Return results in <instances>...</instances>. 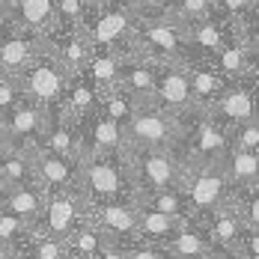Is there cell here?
I'll use <instances>...</instances> for the list:
<instances>
[{
    "mask_svg": "<svg viewBox=\"0 0 259 259\" xmlns=\"http://www.w3.org/2000/svg\"><path fill=\"white\" fill-rule=\"evenodd\" d=\"M12 6H15V0H0V15H12Z\"/></svg>",
    "mask_w": 259,
    "mask_h": 259,
    "instance_id": "cell-33",
    "label": "cell"
},
{
    "mask_svg": "<svg viewBox=\"0 0 259 259\" xmlns=\"http://www.w3.org/2000/svg\"><path fill=\"white\" fill-rule=\"evenodd\" d=\"M167 0H128V9L134 18H146V15H161Z\"/></svg>",
    "mask_w": 259,
    "mask_h": 259,
    "instance_id": "cell-31",
    "label": "cell"
},
{
    "mask_svg": "<svg viewBox=\"0 0 259 259\" xmlns=\"http://www.w3.org/2000/svg\"><path fill=\"white\" fill-rule=\"evenodd\" d=\"M90 200L80 194V188H66V191H51L45 194V203L39 218L30 224V233L51 235V238H66L72 230H78L87 221Z\"/></svg>",
    "mask_w": 259,
    "mask_h": 259,
    "instance_id": "cell-5",
    "label": "cell"
},
{
    "mask_svg": "<svg viewBox=\"0 0 259 259\" xmlns=\"http://www.w3.org/2000/svg\"><path fill=\"white\" fill-rule=\"evenodd\" d=\"M125 259H173L164 247L158 244H146V241H134L125 247Z\"/></svg>",
    "mask_w": 259,
    "mask_h": 259,
    "instance_id": "cell-30",
    "label": "cell"
},
{
    "mask_svg": "<svg viewBox=\"0 0 259 259\" xmlns=\"http://www.w3.org/2000/svg\"><path fill=\"white\" fill-rule=\"evenodd\" d=\"M0 176L9 182V185L33 182V161H30V152L15 149V146H6V149L0 152Z\"/></svg>",
    "mask_w": 259,
    "mask_h": 259,
    "instance_id": "cell-23",
    "label": "cell"
},
{
    "mask_svg": "<svg viewBox=\"0 0 259 259\" xmlns=\"http://www.w3.org/2000/svg\"><path fill=\"white\" fill-rule=\"evenodd\" d=\"M230 146L238 149H256L259 152V119H247L230 128Z\"/></svg>",
    "mask_w": 259,
    "mask_h": 259,
    "instance_id": "cell-27",
    "label": "cell"
},
{
    "mask_svg": "<svg viewBox=\"0 0 259 259\" xmlns=\"http://www.w3.org/2000/svg\"><path fill=\"white\" fill-rule=\"evenodd\" d=\"M21 99H24V96H21L18 80L12 78V75H3V72H0V116H3L6 110H12Z\"/></svg>",
    "mask_w": 259,
    "mask_h": 259,
    "instance_id": "cell-28",
    "label": "cell"
},
{
    "mask_svg": "<svg viewBox=\"0 0 259 259\" xmlns=\"http://www.w3.org/2000/svg\"><path fill=\"white\" fill-rule=\"evenodd\" d=\"M78 188L90 203H104L116 197H134L125 152L83 155L78 161Z\"/></svg>",
    "mask_w": 259,
    "mask_h": 259,
    "instance_id": "cell-1",
    "label": "cell"
},
{
    "mask_svg": "<svg viewBox=\"0 0 259 259\" xmlns=\"http://www.w3.org/2000/svg\"><path fill=\"white\" fill-rule=\"evenodd\" d=\"M6 30H9V18H6V15H0V33H6Z\"/></svg>",
    "mask_w": 259,
    "mask_h": 259,
    "instance_id": "cell-38",
    "label": "cell"
},
{
    "mask_svg": "<svg viewBox=\"0 0 259 259\" xmlns=\"http://www.w3.org/2000/svg\"><path fill=\"white\" fill-rule=\"evenodd\" d=\"M125 149H176L179 116L161 110L158 104H137L122 125Z\"/></svg>",
    "mask_w": 259,
    "mask_h": 259,
    "instance_id": "cell-4",
    "label": "cell"
},
{
    "mask_svg": "<svg viewBox=\"0 0 259 259\" xmlns=\"http://www.w3.org/2000/svg\"><path fill=\"white\" fill-rule=\"evenodd\" d=\"M164 250L170 253L173 259H197V256H206L214 250V244H211V235L206 233V227L200 224V221H185L176 235L164 244Z\"/></svg>",
    "mask_w": 259,
    "mask_h": 259,
    "instance_id": "cell-14",
    "label": "cell"
},
{
    "mask_svg": "<svg viewBox=\"0 0 259 259\" xmlns=\"http://www.w3.org/2000/svg\"><path fill=\"white\" fill-rule=\"evenodd\" d=\"M122 54L119 51H107V48H93V57L87 60V66L80 69L87 78L96 83L99 96L107 90H116L119 87V72H122Z\"/></svg>",
    "mask_w": 259,
    "mask_h": 259,
    "instance_id": "cell-17",
    "label": "cell"
},
{
    "mask_svg": "<svg viewBox=\"0 0 259 259\" xmlns=\"http://www.w3.org/2000/svg\"><path fill=\"white\" fill-rule=\"evenodd\" d=\"M15 259H66V247H63L60 238L39 235V233L27 230L21 244L15 247Z\"/></svg>",
    "mask_w": 259,
    "mask_h": 259,
    "instance_id": "cell-22",
    "label": "cell"
},
{
    "mask_svg": "<svg viewBox=\"0 0 259 259\" xmlns=\"http://www.w3.org/2000/svg\"><path fill=\"white\" fill-rule=\"evenodd\" d=\"M9 188H12V185H9V182H6V179H3V176H0V200L6 197V191H9Z\"/></svg>",
    "mask_w": 259,
    "mask_h": 259,
    "instance_id": "cell-37",
    "label": "cell"
},
{
    "mask_svg": "<svg viewBox=\"0 0 259 259\" xmlns=\"http://www.w3.org/2000/svg\"><path fill=\"white\" fill-rule=\"evenodd\" d=\"M9 146V137H6V131H3V122H0V152Z\"/></svg>",
    "mask_w": 259,
    "mask_h": 259,
    "instance_id": "cell-36",
    "label": "cell"
},
{
    "mask_svg": "<svg viewBox=\"0 0 259 259\" xmlns=\"http://www.w3.org/2000/svg\"><path fill=\"white\" fill-rule=\"evenodd\" d=\"M30 161H33V182L45 194L78 188V161L75 158L57 155V152L36 146V149H30Z\"/></svg>",
    "mask_w": 259,
    "mask_h": 259,
    "instance_id": "cell-11",
    "label": "cell"
},
{
    "mask_svg": "<svg viewBox=\"0 0 259 259\" xmlns=\"http://www.w3.org/2000/svg\"><path fill=\"white\" fill-rule=\"evenodd\" d=\"M152 104H158L161 110H167L173 116L197 110L194 107V96H191V83H188V63H173V60L158 63Z\"/></svg>",
    "mask_w": 259,
    "mask_h": 259,
    "instance_id": "cell-10",
    "label": "cell"
},
{
    "mask_svg": "<svg viewBox=\"0 0 259 259\" xmlns=\"http://www.w3.org/2000/svg\"><path fill=\"white\" fill-rule=\"evenodd\" d=\"M39 54H42V36L9 27L6 36L0 39V72L18 78Z\"/></svg>",
    "mask_w": 259,
    "mask_h": 259,
    "instance_id": "cell-13",
    "label": "cell"
},
{
    "mask_svg": "<svg viewBox=\"0 0 259 259\" xmlns=\"http://www.w3.org/2000/svg\"><path fill=\"white\" fill-rule=\"evenodd\" d=\"M122 152H125L134 197L179 188L185 161L176 155V149H122Z\"/></svg>",
    "mask_w": 259,
    "mask_h": 259,
    "instance_id": "cell-2",
    "label": "cell"
},
{
    "mask_svg": "<svg viewBox=\"0 0 259 259\" xmlns=\"http://www.w3.org/2000/svg\"><path fill=\"white\" fill-rule=\"evenodd\" d=\"M137 203H146L161 214H170V218H182L188 221V206H185V197H182L179 188H167V191H155V194H146V197H134Z\"/></svg>",
    "mask_w": 259,
    "mask_h": 259,
    "instance_id": "cell-25",
    "label": "cell"
},
{
    "mask_svg": "<svg viewBox=\"0 0 259 259\" xmlns=\"http://www.w3.org/2000/svg\"><path fill=\"white\" fill-rule=\"evenodd\" d=\"M197 259H230L227 253H221V250H211V253H206V256H197Z\"/></svg>",
    "mask_w": 259,
    "mask_h": 259,
    "instance_id": "cell-35",
    "label": "cell"
},
{
    "mask_svg": "<svg viewBox=\"0 0 259 259\" xmlns=\"http://www.w3.org/2000/svg\"><path fill=\"white\" fill-rule=\"evenodd\" d=\"M182 224H185L182 218H170V214H161L146 203H137V241L164 247Z\"/></svg>",
    "mask_w": 259,
    "mask_h": 259,
    "instance_id": "cell-16",
    "label": "cell"
},
{
    "mask_svg": "<svg viewBox=\"0 0 259 259\" xmlns=\"http://www.w3.org/2000/svg\"><path fill=\"white\" fill-rule=\"evenodd\" d=\"M18 87H21V96L33 104H42L54 110L60 99H63V90H66V80H69V72L54 60L51 54L45 51V39H42V54L27 66L24 72L18 75Z\"/></svg>",
    "mask_w": 259,
    "mask_h": 259,
    "instance_id": "cell-6",
    "label": "cell"
},
{
    "mask_svg": "<svg viewBox=\"0 0 259 259\" xmlns=\"http://www.w3.org/2000/svg\"><path fill=\"white\" fill-rule=\"evenodd\" d=\"M42 203H45V191L36 185V182H21V185H12L6 191V197L0 200V208L12 211L15 218H21L27 227L39 218L42 211Z\"/></svg>",
    "mask_w": 259,
    "mask_h": 259,
    "instance_id": "cell-18",
    "label": "cell"
},
{
    "mask_svg": "<svg viewBox=\"0 0 259 259\" xmlns=\"http://www.w3.org/2000/svg\"><path fill=\"white\" fill-rule=\"evenodd\" d=\"M27 230H30V227H27L21 218H15L12 211L0 208V241H3V244H9V247L15 250V247L21 244V238L27 235Z\"/></svg>",
    "mask_w": 259,
    "mask_h": 259,
    "instance_id": "cell-26",
    "label": "cell"
},
{
    "mask_svg": "<svg viewBox=\"0 0 259 259\" xmlns=\"http://www.w3.org/2000/svg\"><path fill=\"white\" fill-rule=\"evenodd\" d=\"M230 188H256L259 185V152L256 149H238L230 146L218 161Z\"/></svg>",
    "mask_w": 259,
    "mask_h": 259,
    "instance_id": "cell-15",
    "label": "cell"
},
{
    "mask_svg": "<svg viewBox=\"0 0 259 259\" xmlns=\"http://www.w3.org/2000/svg\"><path fill=\"white\" fill-rule=\"evenodd\" d=\"M96 259H125V247L122 244H104L96 253Z\"/></svg>",
    "mask_w": 259,
    "mask_h": 259,
    "instance_id": "cell-32",
    "label": "cell"
},
{
    "mask_svg": "<svg viewBox=\"0 0 259 259\" xmlns=\"http://www.w3.org/2000/svg\"><path fill=\"white\" fill-rule=\"evenodd\" d=\"M104 244H110L93 224H80L78 230L63 238V247H66V259H96V253L102 250Z\"/></svg>",
    "mask_w": 259,
    "mask_h": 259,
    "instance_id": "cell-20",
    "label": "cell"
},
{
    "mask_svg": "<svg viewBox=\"0 0 259 259\" xmlns=\"http://www.w3.org/2000/svg\"><path fill=\"white\" fill-rule=\"evenodd\" d=\"M48 119H51V110H48V107L33 104V102H27V99H21L12 110H6V113L0 116L3 131H6V137H9V146L24 149V152H30V149L39 146L42 134L48 128Z\"/></svg>",
    "mask_w": 259,
    "mask_h": 259,
    "instance_id": "cell-8",
    "label": "cell"
},
{
    "mask_svg": "<svg viewBox=\"0 0 259 259\" xmlns=\"http://www.w3.org/2000/svg\"><path fill=\"white\" fill-rule=\"evenodd\" d=\"M214 9H218L214 0H167L164 3V15L176 18L179 24H194V21L211 18Z\"/></svg>",
    "mask_w": 259,
    "mask_h": 259,
    "instance_id": "cell-24",
    "label": "cell"
},
{
    "mask_svg": "<svg viewBox=\"0 0 259 259\" xmlns=\"http://www.w3.org/2000/svg\"><path fill=\"white\" fill-rule=\"evenodd\" d=\"M230 21H241V18H253L256 15V0H214Z\"/></svg>",
    "mask_w": 259,
    "mask_h": 259,
    "instance_id": "cell-29",
    "label": "cell"
},
{
    "mask_svg": "<svg viewBox=\"0 0 259 259\" xmlns=\"http://www.w3.org/2000/svg\"><path fill=\"white\" fill-rule=\"evenodd\" d=\"M87 224H93L110 244L128 247L137 241V200L116 197V200H104V203H90Z\"/></svg>",
    "mask_w": 259,
    "mask_h": 259,
    "instance_id": "cell-7",
    "label": "cell"
},
{
    "mask_svg": "<svg viewBox=\"0 0 259 259\" xmlns=\"http://www.w3.org/2000/svg\"><path fill=\"white\" fill-rule=\"evenodd\" d=\"M233 36H230V30L221 24V21H214V15L211 18H203V21H194V24H188V45L191 48H200V51L206 54H214L224 42H230Z\"/></svg>",
    "mask_w": 259,
    "mask_h": 259,
    "instance_id": "cell-21",
    "label": "cell"
},
{
    "mask_svg": "<svg viewBox=\"0 0 259 259\" xmlns=\"http://www.w3.org/2000/svg\"><path fill=\"white\" fill-rule=\"evenodd\" d=\"M191 221H200V224L206 227V233L211 235L214 250L227 253L230 259H241L238 250H241V241H244L247 227H244V221L238 218V211H235L230 203L218 206L214 211H208V214H203V218H191Z\"/></svg>",
    "mask_w": 259,
    "mask_h": 259,
    "instance_id": "cell-12",
    "label": "cell"
},
{
    "mask_svg": "<svg viewBox=\"0 0 259 259\" xmlns=\"http://www.w3.org/2000/svg\"><path fill=\"white\" fill-rule=\"evenodd\" d=\"M179 191L185 197V206H188V218H203L208 211H214L218 206L230 203V194H233L218 161H206V164L185 161Z\"/></svg>",
    "mask_w": 259,
    "mask_h": 259,
    "instance_id": "cell-3",
    "label": "cell"
},
{
    "mask_svg": "<svg viewBox=\"0 0 259 259\" xmlns=\"http://www.w3.org/2000/svg\"><path fill=\"white\" fill-rule=\"evenodd\" d=\"M208 113L227 128L247 122V119H256V75L230 80L221 90V96L214 99V104L208 107Z\"/></svg>",
    "mask_w": 259,
    "mask_h": 259,
    "instance_id": "cell-9",
    "label": "cell"
},
{
    "mask_svg": "<svg viewBox=\"0 0 259 259\" xmlns=\"http://www.w3.org/2000/svg\"><path fill=\"white\" fill-rule=\"evenodd\" d=\"M0 259H15V250L9 244H3V241H0Z\"/></svg>",
    "mask_w": 259,
    "mask_h": 259,
    "instance_id": "cell-34",
    "label": "cell"
},
{
    "mask_svg": "<svg viewBox=\"0 0 259 259\" xmlns=\"http://www.w3.org/2000/svg\"><path fill=\"white\" fill-rule=\"evenodd\" d=\"M188 83H191V96L197 110H208L214 99L221 96V90L230 83L221 72H214L211 66H191L188 63Z\"/></svg>",
    "mask_w": 259,
    "mask_h": 259,
    "instance_id": "cell-19",
    "label": "cell"
}]
</instances>
